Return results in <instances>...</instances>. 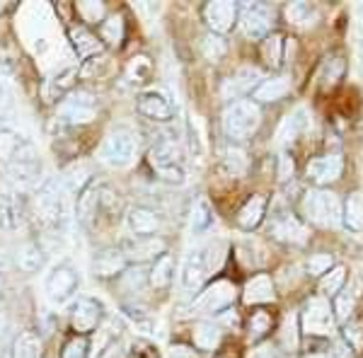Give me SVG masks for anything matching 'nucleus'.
Returning <instances> with one entry per match:
<instances>
[{
  "instance_id": "obj_1",
  "label": "nucleus",
  "mask_w": 363,
  "mask_h": 358,
  "mask_svg": "<svg viewBox=\"0 0 363 358\" xmlns=\"http://www.w3.org/2000/svg\"><path fill=\"white\" fill-rule=\"evenodd\" d=\"M0 169L17 184H32L42 174L39 152L13 131H0Z\"/></svg>"
},
{
  "instance_id": "obj_2",
  "label": "nucleus",
  "mask_w": 363,
  "mask_h": 358,
  "mask_svg": "<svg viewBox=\"0 0 363 358\" xmlns=\"http://www.w3.org/2000/svg\"><path fill=\"white\" fill-rule=\"evenodd\" d=\"M223 259H225V247L218 242L194 250L184 259V267H182V274H179L182 286H184L186 291L199 289V286L208 279V274L216 272V269L223 264Z\"/></svg>"
},
{
  "instance_id": "obj_3",
  "label": "nucleus",
  "mask_w": 363,
  "mask_h": 358,
  "mask_svg": "<svg viewBox=\"0 0 363 358\" xmlns=\"http://www.w3.org/2000/svg\"><path fill=\"white\" fill-rule=\"evenodd\" d=\"M262 121V111L255 102L247 99H240L233 102L223 114V128L230 138H247L259 128Z\"/></svg>"
},
{
  "instance_id": "obj_4",
  "label": "nucleus",
  "mask_w": 363,
  "mask_h": 358,
  "mask_svg": "<svg viewBox=\"0 0 363 358\" xmlns=\"http://www.w3.org/2000/svg\"><path fill=\"white\" fill-rule=\"evenodd\" d=\"M303 213L322 228H337L342 223V203L332 191H310L303 201Z\"/></svg>"
},
{
  "instance_id": "obj_5",
  "label": "nucleus",
  "mask_w": 363,
  "mask_h": 358,
  "mask_svg": "<svg viewBox=\"0 0 363 358\" xmlns=\"http://www.w3.org/2000/svg\"><path fill=\"white\" fill-rule=\"evenodd\" d=\"M99 157L102 162H107L109 167H128L136 157V138H133L131 131L126 128H116V131L109 133L102 143V150H99Z\"/></svg>"
},
{
  "instance_id": "obj_6",
  "label": "nucleus",
  "mask_w": 363,
  "mask_h": 358,
  "mask_svg": "<svg viewBox=\"0 0 363 358\" xmlns=\"http://www.w3.org/2000/svg\"><path fill=\"white\" fill-rule=\"evenodd\" d=\"M150 167L155 169L165 181L172 184H182L184 181V165H182V155L174 143H157L148 155Z\"/></svg>"
},
{
  "instance_id": "obj_7",
  "label": "nucleus",
  "mask_w": 363,
  "mask_h": 358,
  "mask_svg": "<svg viewBox=\"0 0 363 358\" xmlns=\"http://www.w3.org/2000/svg\"><path fill=\"white\" fill-rule=\"evenodd\" d=\"M97 97L90 95V92H70V95L63 99L61 107H58V116L63 121H70V124H90L97 116Z\"/></svg>"
},
{
  "instance_id": "obj_8",
  "label": "nucleus",
  "mask_w": 363,
  "mask_h": 358,
  "mask_svg": "<svg viewBox=\"0 0 363 358\" xmlns=\"http://www.w3.org/2000/svg\"><path fill=\"white\" fill-rule=\"evenodd\" d=\"M37 206H39V213H42V218L49 223V225H63V220H66V191H63V186L58 184V181H49V184L44 186L42 191H39V198H37Z\"/></svg>"
},
{
  "instance_id": "obj_9",
  "label": "nucleus",
  "mask_w": 363,
  "mask_h": 358,
  "mask_svg": "<svg viewBox=\"0 0 363 358\" xmlns=\"http://www.w3.org/2000/svg\"><path fill=\"white\" fill-rule=\"evenodd\" d=\"M335 310L330 308V303L325 298H313L306 305V313H303V330L308 334H315V337H325V334L332 332L335 327Z\"/></svg>"
},
{
  "instance_id": "obj_10",
  "label": "nucleus",
  "mask_w": 363,
  "mask_h": 358,
  "mask_svg": "<svg viewBox=\"0 0 363 358\" xmlns=\"http://www.w3.org/2000/svg\"><path fill=\"white\" fill-rule=\"evenodd\" d=\"M233 298H235V286L228 284V281H216L213 286H208L206 291L199 296L196 301V313L201 315H213V313H223L233 305Z\"/></svg>"
},
{
  "instance_id": "obj_11",
  "label": "nucleus",
  "mask_w": 363,
  "mask_h": 358,
  "mask_svg": "<svg viewBox=\"0 0 363 358\" xmlns=\"http://www.w3.org/2000/svg\"><path fill=\"white\" fill-rule=\"evenodd\" d=\"M75 286H78V274L70 267H66V264L56 267L54 272L49 274V279H46V293H49V298L54 303L68 301L70 293L75 291Z\"/></svg>"
},
{
  "instance_id": "obj_12",
  "label": "nucleus",
  "mask_w": 363,
  "mask_h": 358,
  "mask_svg": "<svg viewBox=\"0 0 363 358\" xmlns=\"http://www.w3.org/2000/svg\"><path fill=\"white\" fill-rule=\"evenodd\" d=\"M272 20H274L272 8H267V5H262V3H252L245 8V13H242V29H245L247 37L259 39L269 32Z\"/></svg>"
},
{
  "instance_id": "obj_13",
  "label": "nucleus",
  "mask_w": 363,
  "mask_h": 358,
  "mask_svg": "<svg viewBox=\"0 0 363 358\" xmlns=\"http://www.w3.org/2000/svg\"><path fill=\"white\" fill-rule=\"evenodd\" d=\"M99 317H102V305L90 301V298H80L70 310V325L75 332H92L97 327Z\"/></svg>"
},
{
  "instance_id": "obj_14",
  "label": "nucleus",
  "mask_w": 363,
  "mask_h": 358,
  "mask_svg": "<svg viewBox=\"0 0 363 358\" xmlns=\"http://www.w3.org/2000/svg\"><path fill=\"white\" fill-rule=\"evenodd\" d=\"M138 109L140 114H145L148 119H155V121H167L172 116V104L165 92L160 90H148L138 97Z\"/></svg>"
},
{
  "instance_id": "obj_15",
  "label": "nucleus",
  "mask_w": 363,
  "mask_h": 358,
  "mask_svg": "<svg viewBox=\"0 0 363 358\" xmlns=\"http://www.w3.org/2000/svg\"><path fill=\"white\" fill-rule=\"evenodd\" d=\"M203 17H206L208 27L213 32L223 34L228 32L233 25H235V17H238V8L233 3H225V0H218V3H208L206 10H203Z\"/></svg>"
},
{
  "instance_id": "obj_16",
  "label": "nucleus",
  "mask_w": 363,
  "mask_h": 358,
  "mask_svg": "<svg viewBox=\"0 0 363 358\" xmlns=\"http://www.w3.org/2000/svg\"><path fill=\"white\" fill-rule=\"evenodd\" d=\"M342 157L339 155H325L318 157L308 165V177L315 181V184H330L342 177Z\"/></svg>"
},
{
  "instance_id": "obj_17",
  "label": "nucleus",
  "mask_w": 363,
  "mask_h": 358,
  "mask_svg": "<svg viewBox=\"0 0 363 358\" xmlns=\"http://www.w3.org/2000/svg\"><path fill=\"white\" fill-rule=\"evenodd\" d=\"M126 267V254L119 250H104L95 254V262H92V272L99 279H109V276H116L119 272H124Z\"/></svg>"
},
{
  "instance_id": "obj_18",
  "label": "nucleus",
  "mask_w": 363,
  "mask_h": 358,
  "mask_svg": "<svg viewBox=\"0 0 363 358\" xmlns=\"http://www.w3.org/2000/svg\"><path fill=\"white\" fill-rule=\"evenodd\" d=\"M126 225L128 230H131L133 235H140V237H145V235L155 233L157 228H160V218L153 213V211L148 208H131L126 216Z\"/></svg>"
},
{
  "instance_id": "obj_19",
  "label": "nucleus",
  "mask_w": 363,
  "mask_h": 358,
  "mask_svg": "<svg viewBox=\"0 0 363 358\" xmlns=\"http://www.w3.org/2000/svg\"><path fill=\"white\" fill-rule=\"evenodd\" d=\"M165 252V242L160 237H136L131 242H126V254L131 259H138V262H145V259H153V257L162 254Z\"/></svg>"
},
{
  "instance_id": "obj_20",
  "label": "nucleus",
  "mask_w": 363,
  "mask_h": 358,
  "mask_svg": "<svg viewBox=\"0 0 363 358\" xmlns=\"http://www.w3.org/2000/svg\"><path fill=\"white\" fill-rule=\"evenodd\" d=\"M310 124V114H308V109H303V107H298L294 114H289L284 119V124H281L279 128V133H277V138H279V143H291L298 133H303L308 128Z\"/></svg>"
},
{
  "instance_id": "obj_21",
  "label": "nucleus",
  "mask_w": 363,
  "mask_h": 358,
  "mask_svg": "<svg viewBox=\"0 0 363 358\" xmlns=\"http://www.w3.org/2000/svg\"><path fill=\"white\" fill-rule=\"evenodd\" d=\"M272 233H274V237L284 240V242H296V245L306 242V237H308L306 225L298 223L296 218H291V216H284V218H279L274 223Z\"/></svg>"
},
{
  "instance_id": "obj_22",
  "label": "nucleus",
  "mask_w": 363,
  "mask_h": 358,
  "mask_svg": "<svg viewBox=\"0 0 363 358\" xmlns=\"http://www.w3.org/2000/svg\"><path fill=\"white\" fill-rule=\"evenodd\" d=\"M274 301V284L272 279L264 274L255 276L247 286H245V303L257 305V303H269Z\"/></svg>"
},
{
  "instance_id": "obj_23",
  "label": "nucleus",
  "mask_w": 363,
  "mask_h": 358,
  "mask_svg": "<svg viewBox=\"0 0 363 358\" xmlns=\"http://www.w3.org/2000/svg\"><path fill=\"white\" fill-rule=\"evenodd\" d=\"M289 90H291L289 78H269L264 83L257 85L255 99L257 102H279V99L289 95Z\"/></svg>"
},
{
  "instance_id": "obj_24",
  "label": "nucleus",
  "mask_w": 363,
  "mask_h": 358,
  "mask_svg": "<svg viewBox=\"0 0 363 358\" xmlns=\"http://www.w3.org/2000/svg\"><path fill=\"white\" fill-rule=\"evenodd\" d=\"M264 208H267V201L264 196H252L247 203L242 206V211L238 213V223L240 228L245 230H252L262 223V216H264Z\"/></svg>"
},
{
  "instance_id": "obj_25",
  "label": "nucleus",
  "mask_w": 363,
  "mask_h": 358,
  "mask_svg": "<svg viewBox=\"0 0 363 358\" xmlns=\"http://www.w3.org/2000/svg\"><path fill=\"white\" fill-rule=\"evenodd\" d=\"M342 220L347 223L349 230H363V194L356 191L347 198L342 208Z\"/></svg>"
},
{
  "instance_id": "obj_26",
  "label": "nucleus",
  "mask_w": 363,
  "mask_h": 358,
  "mask_svg": "<svg viewBox=\"0 0 363 358\" xmlns=\"http://www.w3.org/2000/svg\"><path fill=\"white\" fill-rule=\"evenodd\" d=\"M17 267L27 274H34L44 267V254L42 250L37 247L34 242H25L20 250H17Z\"/></svg>"
},
{
  "instance_id": "obj_27",
  "label": "nucleus",
  "mask_w": 363,
  "mask_h": 358,
  "mask_svg": "<svg viewBox=\"0 0 363 358\" xmlns=\"http://www.w3.org/2000/svg\"><path fill=\"white\" fill-rule=\"evenodd\" d=\"M102 189H99L97 184H90L87 189L80 194V201H78V216H80V220L83 223H90L92 220V216L97 213V203L102 201Z\"/></svg>"
},
{
  "instance_id": "obj_28",
  "label": "nucleus",
  "mask_w": 363,
  "mask_h": 358,
  "mask_svg": "<svg viewBox=\"0 0 363 358\" xmlns=\"http://www.w3.org/2000/svg\"><path fill=\"white\" fill-rule=\"evenodd\" d=\"M211 225H213V208H211L208 198L201 196L194 206V213H191V230L196 235H201V233H206Z\"/></svg>"
},
{
  "instance_id": "obj_29",
  "label": "nucleus",
  "mask_w": 363,
  "mask_h": 358,
  "mask_svg": "<svg viewBox=\"0 0 363 358\" xmlns=\"http://www.w3.org/2000/svg\"><path fill=\"white\" fill-rule=\"evenodd\" d=\"M70 39H73V46L78 49V54L80 56H90V54H99V42L95 37H92L87 29H83V27H73L70 29Z\"/></svg>"
},
{
  "instance_id": "obj_30",
  "label": "nucleus",
  "mask_w": 363,
  "mask_h": 358,
  "mask_svg": "<svg viewBox=\"0 0 363 358\" xmlns=\"http://www.w3.org/2000/svg\"><path fill=\"white\" fill-rule=\"evenodd\" d=\"M22 223V211L20 203L13 196H3L0 198V225L3 228H20Z\"/></svg>"
},
{
  "instance_id": "obj_31",
  "label": "nucleus",
  "mask_w": 363,
  "mask_h": 358,
  "mask_svg": "<svg viewBox=\"0 0 363 358\" xmlns=\"http://www.w3.org/2000/svg\"><path fill=\"white\" fill-rule=\"evenodd\" d=\"M13 358H42V344L34 334H20L15 342Z\"/></svg>"
},
{
  "instance_id": "obj_32",
  "label": "nucleus",
  "mask_w": 363,
  "mask_h": 358,
  "mask_svg": "<svg viewBox=\"0 0 363 358\" xmlns=\"http://www.w3.org/2000/svg\"><path fill=\"white\" fill-rule=\"evenodd\" d=\"M172 259L169 257L162 254L160 259L155 262L153 272H150V286H155V289H165V286H169V281H172Z\"/></svg>"
},
{
  "instance_id": "obj_33",
  "label": "nucleus",
  "mask_w": 363,
  "mask_h": 358,
  "mask_svg": "<svg viewBox=\"0 0 363 358\" xmlns=\"http://www.w3.org/2000/svg\"><path fill=\"white\" fill-rule=\"evenodd\" d=\"M194 342L199 349H216L220 342V330L208 325V322H203V325H199L194 330Z\"/></svg>"
},
{
  "instance_id": "obj_34",
  "label": "nucleus",
  "mask_w": 363,
  "mask_h": 358,
  "mask_svg": "<svg viewBox=\"0 0 363 358\" xmlns=\"http://www.w3.org/2000/svg\"><path fill=\"white\" fill-rule=\"evenodd\" d=\"M286 15H289V20L294 22V25L306 27V25H313L318 13H315V8H310L308 3H291L289 8H286Z\"/></svg>"
},
{
  "instance_id": "obj_35",
  "label": "nucleus",
  "mask_w": 363,
  "mask_h": 358,
  "mask_svg": "<svg viewBox=\"0 0 363 358\" xmlns=\"http://www.w3.org/2000/svg\"><path fill=\"white\" fill-rule=\"evenodd\" d=\"M257 80H259V70H257V68H242L235 78H230V83H228V92L233 90V95H235V92L250 90Z\"/></svg>"
},
{
  "instance_id": "obj_36",
  "label": "nucleus",
  "mask_w": 363,
  "mask_h": 358,
  "mask_svg": "<svg viewBox=\"0 0 363 358\" xmlns=\"http://www.w3.org/2000/svg\"><path fill=\"white\" fill-rule=\"evenodd\" d=\"M102 37L114 46L121 44V39H124V20L119 15H114L107 22H102Z\"/></svg>"
},
{
  "instance_id": "obj_37",
  "label": "nucleus",
  "mask_w": 363,
  "mask_h": 358,
  "mask_svg": "<svg viewBox=\"0 0 363 358\" xmlns=\"http://www.w3.org/2000/svg\"><path fill=\"white\" fill-rule=\"evenodd\" d=\"M201 51L208 61H220L225 54V42L220 37H216V34H206L201 42Z\"/></svg>"
},
{
  "instance_id": "obj_38",
  "label": "nucleus",
  "mask_w": 363,
  "mask_h": 358,
  "mask_svg": "<svg viewBox=\"0 0 363 358\" xmlns=\"http://www.w3.org/2000/svg\"><path fill=\"white\" fill-rule=\"evenodd\" d=\"M344 279H347V269L344 267H335L330 274L322 279V284H320V291L322 293H327V296H335V293L342 289V284H344Z\"/></svg>"
},
{
  "instance_id": "obj_39",
  "label": "nucleus",
  "mask_w": 363,
  "mask_h": 358,
  "mask_svg": "<svg viewBox=\"0 0 363 358\" xmlns=\"http://www.w3.org/2000/svg\"><path fill=\"white\" fill-rule=\"evenodd\" d=\"M262 56H264V61L269 66H279V61H281V37L279 34H272V37L262 44Z\"/></svg>"
},
{
  "instance_id": "obj_40",
  "label": "nucleus",
  "mask_w": 363,
  "mask_h": 358,
  "mask_svg": "<svg viewBox=\"0 0 363 358\" xmlns=\"http://www.w3.org/2000/svg\"><path fill=\"white\" fill-rule=\"evenodd\" d=\"M78 13L85 22H99L104 17V5L95 3V0H85V3H78Z\"/></svg>"
},
{
  "instance_id": "obj_41",
  "label": "nucleus",
  "mask_w": 363,
  "mask_h": 358,
  "mask_svg": "<svg viewBox=\"0 0 363 358\" xmlns=\"http://www.w3.org/2000/svg\"><path fill=\"white\" fill-rule=\"evenodd\" d=\"M225 162H228V169H230L233 174H240L247 165V160H245V152L238 150V148H230L225 152Z\"/></svg>"
},
{
  "instance_id": "obj_42",
  "label": "nucleus",
  "mask_w": 363,
  "mask_h": 358,
  "mask_svg": "<svg viewBox=\"0 0 363 358\" xmlns=\"http://www.w3.org/2000/svg\"><path fill=\"white\" fill-rule=\"evenodd\" d=\"M269 325H272L269 315L267 313H257L255 317H252V322H250V337L252 339H259L262 334L269 330Z\"/></svg>"
},
{
  "instance_id": "obj_43",
  "label": "nucleus",
  "mask_w": 363,
  "mask_h": 358,
  "mask_svg": "<svg viewBox=\"0 0 363 358\" xmlns=\"http://www.w3.org/2000/svg\"><path fill=\"white\" fill-rule=\"evenodd\" d=\"M332 267V254H313L308 262V272L310 274H325Z\"/></svg>"
},
{
  "instance_id": "obj_44",
  "label": "nucleus",
  "mask_w": 363,
  "mask_h": 358,
  "mask_svg": "<svg viewBox=\"0 0 363 358\" xmlns=\"http://www.w3.org/2000/svg\"><path fill=\"white\" fill-rule=\"evenodd\" d=\"M284 344L289 346V349H296L298 346V334H296V315H289L284 322Z\"/></svg>"
},
{
  "instance_id": "obj_45",
  "label": "nucleus",
  "mask_w": 363,
  "mask_h": 358,
  "mask_svg": "<svg viewBox=\"0 0 363 358\" xmlns=\"http://www.w3.org/2000/svg\"><path fill=\"white\" fill-rule=\"evenodd\" d=\"M85 342L83 339H73L68 346H66V351H63V358H85Z\"/></svg>"
},
{
  "instance_id": "obj_46",
  "label": "nucleus",
  "mask_w": 363,
  "mask_h": 358,
  "mask_svg": "<svg viewBox=\"0 0 363 358\" xmlns=\"http://www.w3.org/2000/svg\"><path fill=\"white\" fill-rule=\"evenodd\" d=\"M351 308H354V298L351 296H339L337 298V317L339 320H347V317L351 315Z\"/></svg>"
},
{
  "instance_id": "obj_47",
  "label": "nucleus",
  "mask_w": 363,
  "mask_h": 358,
  "mask_svg": "<svg viewBox=\"0 0 363 358\" xmlns=\"http://www.w3.org/2000/svg\"><path fill=\"white\" fill-rule=\"evenodd\" d=\"M148 70H150V61L143 56H138V58H133V63L128 66V75H136V80H138L140 73H148Z\"/></svg>"
},
{
  "instance_id": "obj_48",
  "label": "nucleus",
  "mask_w": 363,
  "mask_h": 358,
  "mask_svg": "<svg viewBox=\"0 0 363 358\" xmlns=\"http://www.w3.org/2000/svg\"><path fill=\"white\" fill-rule=\"evenodd\" d=\"M291 174H294V162H291L289 155H281V160H279V177L281 179H289Z\"/></svg>"
},
{
  "instance_id": "obj_49",
  "label": "nucleus",
  "mask_w": 363,
  "mask_h": 358,
  "mask_svg": "<svg viewBox=\"0 0 363 358\" xmlns=\"http://www.w3.org/2000/svg\"><path fill=\"white\" fill-rule=\"evenodd\" d=\"M347 342H351L349 346H354V349H361V327L356 325L347 327Z\"/></svg>"
},
{
  "instance_id": "obj_50",
  "label": "nucleus",
  "mask_w": 363,
  "mask_h": 358,
  "mask_svg": "<svg viewBox=\"0 0 363 358\" xmlns=\"http://www.w3.org/2000/svg\"><path fill=\"white\" fill-rule=\"evenodd\" d=\"M169 358H196V356L186 346H174V349H169Z\"/></svg>"
},
{
  "instance_id": "obj_51",
  "label": "nucleus",
  "mask_w": 363,
  "mask_h": 358,
  "mask_svg": "<svg viewBox=\"0 0 363 358\" xmlns=\"http://www.w3.org/2000/svg\"><path fill=\"white\" fill-rule=\"evenodd\" d=\"M252 358H281V356L272 349V346H262V349L255 351V356Z\"/></svg>"
},
{
  "instance_id": "obj_52",
  "label": "nucleus",
  "mask_w": 363,
  "mask_h": 358,
  "mask_svg": "<svg viewBox=\"0 0 363 358\" xmlns=\"http://www.w3.org/2000/svg\"><path fill=\"white\" fill-rule=\"evenodd\" d=\"M337 358H351V346H347V344H337Z\"/></svg>"
},
{
  "instance_id": "obj_53",
  "label": "nucleus",
  "mask_w": 363,
  "mask_h": 358,
  "mask_svg": "<svg viewBox=\"0 0 363 358\" xmlns=\"http://www.w3.org/2000/svg\"><path fill=\"white\" fill-rule=\"evenodd\" d=\"M3 330H5V317L0 315V334H3Z\"/></svg>"
},
{
  "instance_id": "obj_54",
  "label": "nucleus",
  "mask_w": 363,
  "mask_h": 358,
  "mask_svg": "<svg viewBox=\"0 0 363 358\" xmlns=\"http://www.w3.org/2000/svg\"><path fill=\"white\" fill-rule=\"evenodd\" d=\"M306 358H325V356H318V354H313V356H306Z\"/></svg>"
},
{
  "instance_id": "obj_55",
  "label": "nucleus",
  "mask_w": 363,
  "mask_h": 358,
  "mask_svg": "<svg viewBox=\"0 0 363 358\" xmlns=\"http://www.w3.org/2000/svg\"><path fill=\"white\" fill-rule=\"evenodd\" d=\"M0 286H3V281H0Z\"/></svg>"
},
{
  "instance_id": "obj_56",
  "label": "nucleus",
  "mask_w": 363,
  "mask_h": 358,
  "mask_svg": "<svg viewBox=\"0 0 363 358\" xmlns=\"http://www.w3.org/2000/svg\"><path fill=\"white\" fill-rule=\"evenodd\" d=\"M0 358H3V356H0Z\"/></svg>"
}]
</instances>
